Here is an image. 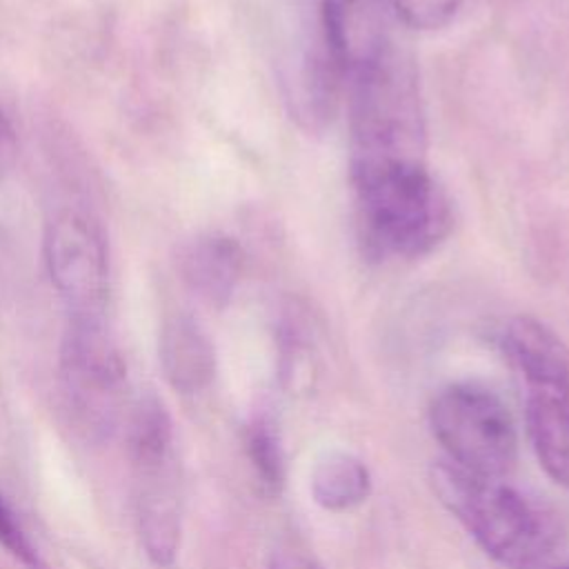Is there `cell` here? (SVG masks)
Listing matches in <instances>:
<instances>
[{"mask_svg":"<svg viewBox=\"0 0 569 569\" xmlns=\"http://www.w3.org/2000/svg\"><path fill=\"white\" fill-rule=\"evenodd\" d=\"M429 480L447 511L496 562L531 569L553 553L560 536L553 513L505 478L476 476L442 460Z\"/></svg>","mask_w":569,"mask_h":569,"instance_id":"1","label":"cell"},{"mask_svg":"<svg viewBox=\"0 0 569 569\" xmlns=\"http://www.w3.org/2000/svg\"><path fill=\"white\" fill-rule=\"evenodd\" d=\"M349 78L351 176L425 162V118L411 60L389 44Z\"/></svg>","mask_w":569,"mask_h":569,"instance_id":"2","label":"cell"},{"mask_svg":"<svg viewBox=\"0 0 569 569\" xmlns=\"http://www.w3.org/2000/svg\"><path fill=\"white\" fill-rule=\"evenodd\" d=\"M127 451L140 545L156 567H171L182 542L180 467L171 416L153 391L140 396L129 413Z\"/></svg>","mask_w":569,"mask_h":569,"instance_id":"3","label":"cell"},{"mask_svg":"<svg viewBox=\"0 0 569 569\" xmlns=\"http://www.w3.org/2000/svg\"><path fill=\"white\" fill-rule=\"evenodd\" d=\"M351 182L373 256H422L451 229V204L425 162L373 169Z\"/></svg>","mask_w":569,"mask_h":569,"instance_id":"4","label":"cell"},{"mask_svg":"<svg viewBox=\"0 0 569 569\" xmlns=\"http://www.w3.org/2000/svg\"><path fill=\"white\" fill-rule=\"evenodd\" d=\"M127 367L104 313H71L60 345V389L71 425L104 440L118 425Z\"/></svg>","mask_w":569,"mask_h":569,"instance_id":"5","label":"cell"},{"mask_svg":"<svg viewBox=\"0 0 569 569\" xmlns=\"http://www.w3.org/2000/svg\"><path fill=\"white\" fill-rule=\"evenodd\" d=\"M429 427L447 460L469 473L507 478L518 460L511 411L491 389L476 382L445 387L429 407Z\"/></svg>","mask_w":569,"mask_h":569,"instance_id":"6","label":"cell"},{"mask_svg":"<svg viewBox=\"0 0 569 569\" xmlns=\"http://www.w3.org/2000/svg\"><path fill=\"white\" fill-rule=\"evenodd\" d=\"M51 284L71 313H104L109 256L100 227L82 211L60 209L44 229Z\"/></svg>","mask_w":569,"mask_h":569,"instance_id":"7","label":"cell"},{"mask_svg":"<svg viewBox=\"0 0 569 569\" xmlns=\"http://www.w3.org/2000/svg\"><path fill=\"white\" fill-rule=\"evenodd\" d=\"M391 9V0H322V38L345 76L393 44L389 38Z\"/></svg>","mask_w":569,"mask_h":569,"instance_id":"8","label":"cell"},{"mask_svg":"<svg viewBox=\"0 0 569 569\" xmlns=\"http://www.w3.org/2000/svg\"><path fill=\"white\" fill-rule=\"evenodd\" d=\"M525 422L538 465L556 485L569 487V382L527 385Z\"/></svg>","mask_w":569,"mask_h":569,"instance_id":"9","label":"cell"},{"mask_svg":"<svg viewBox=\"0 0 569 569\" xmlns=\"http://www.w3.org/2000/svg\"><path fill=\"white\" fill-rule=\"evenodd\" d=\"M158 358L167 382L184 396L204 391L216 378L213 342L187 313L169 316L162 322Z\"/></svg>","mask_w":569,"mask_h":569,"instance_id":"10","label":"cell"},{"mask_svg":"<svg viewBox=\"0 0 569 569\" xmlns=\"http://www.w3.org/2000/svg\"><path fill=\"white\" fill-rule=\"evenodd\" d=\"M178 271L187 289L202 302L222 307L242 273V249L224 233H204L184 244Z\"/></svg>","mask_w":569,"mask_h":569,"instance_id":"11","label":"cell"},{"mask_svg":"<svg viewBox=\"0 0 569 569\" xmlns=\"http://www.w3.org/2000/svg\"><path fill=\"white\" fill-rule=\"evenodd\" d=\"M500 347L525 387L569 382V349L540 320L529 316L511 318L502 329Z\"/></svg>","mask_w":569,"mask_h":569,"instance_id":"12","label":"cell"},{"mask_svg":"<svg viewBox=\"0 0 569 569\" xmlns=\"http://www.w3.org/2000/svg\"><path fill=\"white\" fill-rule=\"evenodd\" d=\"M309 491L322 509L349 511L369 498L371 473L358 456L329 451L316 460L309 476Z\"/></svg>","mask_w":569,"mask_h":569,"instance_id":"13","label":"cell"},{"mask_svg":"<svg viewBox=\"0 0 569 569\" xmlns=\"http://www.w3.org/2000/svg\"><path fill=\"white\" fill-rule=\"evenodd\" d=\"M244 451L253 473L267 493L284 485V449L278 422L269 411H256L244 427Z\"/></svg>","mask_w":569,"mask_h":569,"instance_id":"14","label":"cell"},{"mask_svg":"<svg viewBox=\"0 0 569 569\" xmlns=\"http://www.w3.org/2000/svg\"><path fill=\"white\" fill-rule=\"evenodd\" d=\"M0 547L13 560H18L24 569H47L44 558L40 556L38 547L31 542V538L22 529L18 516L4 500L2 491H0Z\"/></svg>","mask_w":569,"mask_h":569,"instance_id":"15","label":"cell"},{"mask_svg":"<svg viewBox=\"0 0 569 569\" xmlns=\"http://www.w3.org/2000/svg\"><path fill=\"white\" fill-rule=\"evenodd\" d=\"M462 0H391L398 18L413 29H438L445 27Z\"/></svg>","mask_w":569,"mask_h":569,"instance_id":"16","label":"cell"},{"mask_svg":"<svg viewBox=\"0 0 569 569\" xmlns=\"http://www.w3.org/2000/svg\"><path fill=\"white\" fill-rule=\"evenodd\" d=\"M16 158H18V136L7 111L0 104V176L13 169Z\"/></svg>","mask_w":569,"mask_h":569,"instance_id":"17","label":"cell"},{"mask_svg":"<svg viewBox=\"0 0 569 569\" xmlns=\"http://www.w3.org/2000/svg\"><path fill=\"white\" fill-rule=\"evenodd\" d=\"M267 569H322L311 556H307L300 549L293 547H278L271 558Z\"/></svg>","mask_w":569,"mask_h":569,"instance_id":"18","label":"cell"},{"mask_svg":"<svg viewBox=\"0 0 569 569\" xmlns=\"http://www.w3.org/2000/svg\"><path fill=\"white\" fill-rule=\"evenodd\" d=\"M562 569H569V567H562Z\"/></svg>","mask_w":569,"mask_h":569,"instance_id":"19","label":"cell"}]
</instances>
